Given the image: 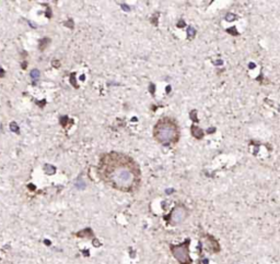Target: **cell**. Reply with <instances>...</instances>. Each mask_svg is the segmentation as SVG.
<instances>
[{
	"label": "cell",
	"instance_id": "8992f818",
	"mask_svg": "<svg viewBox=\"0 0 280 264\" xmlns=\"http://www.w3.org/2000/svg\"><path fill=\"white\" fill-rule=\"evenodd\" d=\"M31 78L32 79H37L39 78V71L37 69H33L31 71Z\"/></svg>",
	"mask_w": 280,
	"mask_h": 264
},
{
	"label": "cell",
	"instance_id": "6da1fadb",
	"mask_svg": "<svg viewBox=\"0 0 280 264\" xmlns=\"http://www.w3.org/2000/svg\"><path fill=\"white\" fill-rule=\"evenodd\" d=\"M104 176L111 184L122 190L131 189L137 180V169L128 157L112 153L102 162Z\"/></svg>",
	"mask_w": 280,
	"mask_h": 264
},
{
	"label": "cell",
	"instance_id": "7a4b0ae2",
	"mask_svg": "<svg viewBox=\"0 0 280 264\" xmlns=\"http://www.w3.org/2000/svg\"><path fill=\"white\" fill-rule=\"evenodd\" d=\"M154 138L164 145L176 143L180 139V129L176 121L171 118H163L159 120L153 130Z\"/></svg>",
	"mask_w": 280,
	"mask_h": 264
},
{
	"label": "cell",
	"instance_id": "5b68a950",
	"mask_svg": "<svg viewBox=\"0 0 280 264\" xmlns=\"http://www.w3.org/2000/svg\"><path fill=\"white\" fill-rule=\"evenodd\" d=\"M45 168H46V172L48 175H53V174H55V171H56V169H55V167L54 166H51V165H46L45 166Z\"/></svg>",
	"mask_w": 280,
	"mask_h": 264
},
{
	"label": "cell",
	"instance_id": "3957f363",
	"mask_svg": "<svg viewBox=\"0 0 280 264\" xmlns=\"http://www.w3.org/2000/svg\"><path fill=\"white\" fill-rule=\"evenodd\" d=\"M188 243H189V240H186L184 243H181L178 246H171L172 253L181 264L192 263V259H190L189 251H188Z\"/></svg>",
	"mask_w": 280,
	"mask_h": 264
},
{
	"label": "cell",
	"instance_id": "30bf717a",
	"mask_svg": "<svg viewBox=\"0 0 280 264\" xmlns=\"http://www.w3.org/2000/svg\"><path fill=\"white\" fill-rule=\"evenodd\" d=\"M2 73H5V72H3V70L1 69V68H0V76H2V75H3Z\"/></svg>",
	"mask_w": 280,
	"mask_h": 264
},
{
	"label": "cell",
	"instance_id": "52a82bcc",
	"mask_svg": "<svg viewBox=\"0 0 280 264\" xmlns=\"http://www.w3.org/2000/svg\"><path fill=\"white\" fill-rule=\"evenodd\" d=\"M10 129H11V131L15 132V133H19V127L15 122H11V124H10Z\"/></svg>",
	"mask_w": 280,
	"mask_h": 264
},
{
	"label": "cell",
	"instance_id": "277c9868",
	"mask_svg": "<svg viewBox=\"0 0 280 264\" xmlns=\"http://www.w3.org/2000/svg\"><path fill=\"white\" fill-rule=\"evenodd\" d=\"M186 215H187V211L185 207H183V206L175 207L174 210H173V212L171 213L172 223L177 224V223L183 222L184 219H185V217H186Z\"/></svg>",
	"mask_w": 280,
	"mask_h": 264
},
{
	"label": "cell",
	"instance_id": "ba28073f",
	"mask_svg": "<svg viewBox=\"0 0 280 264\" xmlns=\"http://www.w3.org/2000/svg\"><path fill=\"white\" fill-rule=\"evenodd\" d=\"M122 8H123L125 11H129L130 10V8L128 6H126V4H124V3H122Z\"/></svg>",
	"mask_w": 280,
	"mask_h": 264
},
{
	"label": "cell",
	"instance_id": "9c48e42d",
	"mask_svg": "<svg viewBox=\"0 0 280 264\" xmlns=\"http://www.w3.org/2000/svg\"><path fill=\"white\" fill-rule=\"evenodd\" d=\"M71 83L73 84V85H75V79H73V74H71ZM77 86V85H75Z\"/></svg>",
	"mask_w": 280,
	"mask_h": 264
}]
</instances>
